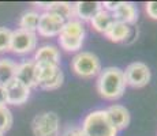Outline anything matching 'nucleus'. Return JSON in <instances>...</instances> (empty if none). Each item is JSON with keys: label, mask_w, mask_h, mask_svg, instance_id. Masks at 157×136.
<instances>
[{"label": "nucleus", "mask_w": 157, "mask_h": 136, "mask_svg": "<svg viewBox=\"0 0 157 136\" xmlns=\"http://www.w3.org/2000/svg\"><path fill=\"white\" fill-rule=\"evenodd\" d=\"M101 10H102V7H101L100 2H77V3H74L75 19L81 20V22H90V19Z\"/></svg>", "instance_id": "obj_16"}, {"label": "nucleus", "mask_w": 157, "mask_h": 136, "mask_svg": "<svg viewBox=\"0 0 157 136\" xmlns=\"http://www.w3.org/2000/svg\"><path fill=\"white\" fill-rule=\"evenodd\" d=\"M105 110H107V114H108V117H109L111 123L113 124V127L117 131L127 128L130 125L131 116H130V112L126 106L115 104V105H111L109 108H107Z\"/></svg>", "instance_id": "obj_14"}, {"label": "nucleus", "mask_w": 157, "mask_h": 136, "mask_svg": "<svg viewBox=\"0 0 157 136\" xmlns=\"http://www.w3.org/2000/svg\"><path fill=\"white\" fill-rule=\"evenodd\" d=\"M0 136H4V135H3V134H0Z\"/></svg>", "instance_id": "obj_26"}, {"label": "nucleus", "mask_w": 157, "mask_h": 136, "mask_svg": "<svg viewBox=\"0 0 157 136\" xmlns=\"http://www.w3.org/2000/svg\"><path fill=\"white\" fill-rule=\"evenodd\" d=\"M38 7L45 8V11L59 15L60 18L67 22V20L75 19V13H74V4L67 2H49V3H36Z\"/></svg>", "instance_id": "obj_15"}, {"label": "nucleus", "mask_w": 157, "mask_h": 136, "mask_svg": "<svg viewBox=\"0 0 157 136\" xmlns=\"http://www.w3.org/2000/svg\"><path fill=\"white\" fill-rule=\"evenodd\" d=\"M112 23H113L112 14H109L105 10L98 11V13L90 19V25H92V27L97 33H101V34H105Z\"/></svg>", "instance_id": "obj_19"}, {"label": "nucleus", "mask_w": 157, "mask_h": 136, "mask_svg": "<svg viewBox=\"0 0 157 136\" xmlns=\"http://www.w3.org/2000/svg\"><path fill=\"white\" fill-rule=\"evenodd\" d=\"M34 63L36 64H49V65H60L62 54L57 46L52 44L41 45L34 53Z\"/></svg>", "instance_id": "obj_12"}, {"label": "nucleus", "mask_w": 157, "mask_h": 136, "mask_svg": "<svg viewBox=\"0 0 157 136\" xmlns=\"http://www.w3.org/2000/svg\"><path fill=\"white\" fill-rule=\"evenodd\" d=\"M7 105V97H6V89L0 86V108Z\"/></svg>", "instance_id": "obj_25"}, {"label": "nucleus", "mask_w": 157, "mask_h": 136, "mask_svg": "<svg viewBox=\"0 0 157 136\" xmlns=\"http://www.w3.org/2000/svg\"><path fill=\"white\" fill-rule=\"evenodd\" d=\"M130 34H131V26L126 25L123 22L113 20V23L111 25V27L107 30V33L104 35L112 42H123L130 37Z\"/></svg>", "instance_id": "obj_17"}, {"label": "nucleus", "mask_w": 157, "mask_h": 136, "mask_svg": "<svg viewBox=\"0 0 157 136\" xmlns=\"http://www.w3.org/2000/svg\"><path fill=\"white\" fill-rule=\"evenodd\" d=\"M145 13L149 18L157 20V2H147L145 4Z\"/></svg>", "instance_id": "obj_24"}, {"label": "nucleus", "mask_w": 157, "mask_h": 136, "mask_svg": "<svg viewBox=\"0 0 157 136\" xmlns=\"http://www.w3.org/2000/svg\"><path fill=\"white\" fill-rule=\"evenodd\" d=\"M85 35L86 30L83 22L71 19L64 23L60 34L57 35V42L66 52H79L85 41Z\"/></svg>", "instance_id": "obj_3"}, {"label": "nucleus", "mask_w": 157, "mask_h": 136, "mask_svg": "<svg viewBox=\"0 0 157 136\" xmlns=\"http://www.w3.org/2000/svg\"><path fill=\"white\" fill-rule=\"evenodd\" d=\"M15 79L19 80L25 86H28L30 90L37 87V64L34 63V60H25L23 63L18 64Z\"/></svg>", "instance_id": "obj_11"}, {"label": "nucleus", "mask_w": 157, "mask_h": 136, "mask_svg": "<svg viewBox=\"0 0 157 136\" xmlns=\"http://www.w3.org/2000/svg\"><path fill=\"white\" fill-rule=\"evenodd\" d=\"M37 46V34L36 33L25 31L17 29L11 35V46L10 50L17 54H28L36 49Z\"/></svg>", "instance_id": "obj_8"}, {"label": "nucleus", "mask_w": 157, "mask_h": 136, "mask_svg": "<svg viewBox=\"0 0 157 136\" xmlns=\"http://www.w3.org/2000/svg\"><path fill=\"white\" fill-rule=\"evenodd\" d=\"M13 125V113L7 106L0 108V134L4 135Z\"/></svg>", "instance_id": "obj_21"}, {"label": "nucleus", "mask_w": 157, "mask_h": 136, "mask_svg": "<svg viewBox=\"0 0 157 136\" xmlns=\"http://www.w3.org/2000/svg\"><path fill=\"white\" fill-rule=\"evenodd\" d=\"M112 17L113 20L131 26L138 20V8L131 2H119L117 8L112 13Z\"/></svg>", "instance_id": "obj_13"}, {"label": "nucleus", "mask_w": 157, "mask_h": 136, "mask_svg": "<svg viewBox=\"0 0 157 136\" xmlns=\"http://www.w3.org/2000/svg\"><path fill=\"white\" fill-rule=\"evenodd\" d=\"M81 128L85 136H117L119 132L111 123L105 109L89 112L83 119Z\"/></svg>", "instance_id": "obj_2"}, {"label": "nucleus", "mask_w": 157, "mask_h": 136, "mask_svg": "<svg viewBox=\"0 0 157 136\" xmlns=\"http://www.w3.org/2000/svg\"><path fill=\"white\" fill-rule=\"evenodd\" d=\"M59 136H85V134H83L81 127L71 125V127H68V128H66Z\"/></svg>", "instance_id": "obj_23"}, {"label": "nucleus", "mask_w": 157, "mask_h": 136, "mask_svg": "<svg viewBox=\"0 0 157 136\" xmlns=\"http://www.w3.org/2000/svg\"><path fill=\"white\" fill-rule=\"evenodd\" d=\"M64 23L66 20L60 18L59 15L44 11L43 14H40V22H38L37 31L41 37L53 38L60 34Z\"/></svg>", "instance_id": "obj_9"}, {"label": "nucleus", "mask_w": 157, "mask_h": 136, "mask_svg": "<svg viewBox=\"0 0 157 136\" xmlns=\"http://www.w3.org/2000/svg\"><path fill=\"white\" fill-rule=\"evenodd\" d=\"M4 89L7 104L10 105H23L30 98V89L17 79H13Z\"/></svg>", "instance_id": "obj_10"}, {"label": "nucleus", "mask_w": 157, "mask_h": 136, "mask_svg": "<svg viewBox=\"0 0 157 136\" xmlns=\"http://www.w3.org/2000/svg\"><path fill=\"white\" fill-rule=\"evenodd\" d=\"M37 80L38 86L43 90H56L63 84L64 74L60 65L37 64Z\"/></svg>", "instance_id": "obj_6"}, {"label": "nucleus", "mask_w": 157, "mask_h": 136, "mask_svg": "<svg viewBox=\"0 0 157 136\" xmlns=\"http://www.w3.org/2000/svg\"><path fill=\"white\" fill-rule=\"evenodd\" d=\"M11 35L13 31L7 27H0V53L10 50L11 46Z\"/></svg>", "instance_id": "obj_22"}, {"label": "nucleus", "mask_w": 157, "mask_h": 136, "mask_svg": "<svg viewBox=\"0 0 157 136\" xmlns=\"http://www.w3.org/2000/svg\"><path fill=\"white\" fill-rule=\"evenodd\" d=\"M40 22V14L37 11H26L22 14L19 19V29L25 30V31L36 33Z\"/></svg>", "instance_id": "obj_20"}, {"label": "nucleus", "mask_w": 157, "mask_h": 136, "mask_svg": "<svg viewBox=\"0 0 157 136\" xmlns=\"http://www.w3.org/2000/svg\"><path fill=\"white\" fill-rule=\"evenodd\" d=\"M18 64L11 59H0V86L6 87L17 75Z\"/></svg>", "instance_id": "obj_18"}, {"label": "nucleus", "mask_w": 157, "mask_h": 136, "mask_svg": "<svg viewBox=\"0 0 157 136\" xmlns=\"http://www.w3.org/2000/svg\"><path fill=\"white\" fill-rule=\"evenodd\" d=\"M97 91L104 99L115 101L122 98L126 93V78L123 74V69L119 67H107L101 69L96 82Z\"/></svg>", "instance_id": "obj_1"}, {"label": "nucleus", "mask_w": 157, "mask_h": 136, "mask_svg": "<svg viewBox=\"0 0 157 136\" xmlns=\"http://www.w3.org/2000/svg\"><path fill=\"white\" fill-rule=\"evenodd\" d=\"M32 131L34 136H59L60 119L55 112H43L32 121Z\"/></svg>", "instance_id": "obj_5"}, {"label": "nucleus", "mask_w": 157, "mask_h": 136, "mask_svg": "<svg viewBox=\"0 0 157 136\" xmlns=\"http://www.w3.org/2000/svg\"><path fill=\"white\" fill-rule=\"evenodd\" d=\"M123 74H124L127 86H131L134 89H142L149 83L150 78H152L150 68L142 61L130 63L123 71Z\"/></svg>", "instance_id": "obj_7"}, {"label": "nucleus", "mask_w": 157, "mask_h": 136, "mask_svg": "<svg viewBox=\"0 0 157 136\" xmlns=\"http://www.w3.org/2000/svg\"><path fill=\"white\" fill-rule=\"evenodd\" d=\"M71 69L79 78L92 79V78L98 76L102 67L98 56H96L92 52H87V50H82V52H78L72 57Z\"/></svg>", "instance_id": "obj_4"}]
</instances>
